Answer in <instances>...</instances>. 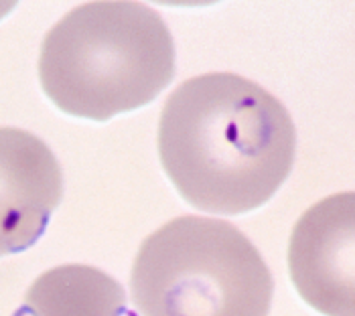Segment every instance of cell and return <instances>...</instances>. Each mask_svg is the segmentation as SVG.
<instances>
[{"mask_svg":"<svg viewBox=\"0 0 355 316\" xmlns=\"http://www.w3.org/2000/svg\"><path fill=\"white\" fill-rule=\"evenodd\" d=\"M159 158L177 193L207 215H244L288 179L297 128L284 104L238 73L185 79L166 98Z\"/></svg>","mask_w":355,"mask_h":316,"instance_id":"6da1fadb","label":"cell"},{"mask_svg":"<svg viewBox=\"0 0 355 316\" xmlns=\"http://www.w3.org/2000/svg\"><path fill=\"white\" fill-rule=\"evenodd\" d=\"M175 41L140 2H85L47 33L39 81L61 112L92 120L144 107L175 78Z\"/></svg>","mask_w":355,"mask_h":316,"instance_id":"7a4b0ae2","label":"cell"},{"mask_svg":"<svg viewBox=\"0 0 355 316\" xmlns=\"http://www.w3.org/2000/svg\"><path fill=\"white\" fill-rule=\"evenodd\" d=\"M274 280L234 223L181 215L146 237L130 270L140 316H268Z\"/></svg>","mask_w":355,"mask_h":316,"instance_id":"3957f363","label":"cell"},{"mask_svg":"<svg viewBox=\"0 0 355 316\" xmlns=\"http://www.w3.org/2000/svg\"><path fill=\"white\" fill-rule=\"evenodd\" d=\"M288 274L302 300L325 316H355V191L302 213L288 241Z\"/></svg>","mask_w":355,"mask_h":316,"instance_id":"277c9868","label":"cell"},{"mask_svg":"<svg viewBox=\"0 0 355 316\" xmlns=\"http://www.w3.org/2000/svg\"><path fill=\"white\" fill-rule=\"evenodd\" d=\"M63 199V170L35 134L0 126V258L33 247Z\"/></svg>","mask_w":355,"mask_h":316,"instance_id":"5b68a950","label":"cell"},{"mask_svg":"<svg viewBox=\"0 0 355 316\" xmlns=\"http://www.w3.org/2000/svg\"><path fill=\"white\" fill-rule=\"evenodd\" d=\"M12 316H138L122 284L94 265L65 263L43 272Z\"/></svg>","mask_w":355,"mask_h":316,"instance_id":"8992f818","label":"cell"}]
</instances>
